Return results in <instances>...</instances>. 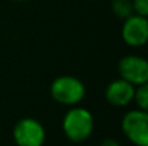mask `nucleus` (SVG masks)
Here are the masks:
<instances>
[{"instance_id": "10", "label": "nucleus", "mask_w": 148, "mask_h": 146, "mask_svg": "<svg viewBox=\"0 0 148 146\" xmlns=\"http://www.w3.org/2000/svg\"><path fill=\"white\" fill-rule=\"evenodd\" d=\"M135 14L147 17L148 16V0H131Z\"/></svg>"}, {"instance_id": "11", "label": "nucleus", "mask_w": 148, "mask_h": 146, "mask_svg": "<svg viewBox=\"0 0 148 146\" xmlns=\"http://www.w3.org/2000/svg\"><path fill=\"white\" fill-rule=\"evenodd\" d=\"M100 146H120V144H118L114 139H109V137H108V139L103 140Z\"/></svg>"}, {"instance_id": "5", "label": "nucleus", "mask_w": 148, "mask_h": 146, "mask_svg": "<svg viewBox=\"0 0 148 146\" xmlns=\"http://www.w3.org/2000/svg\"><path fill=\"white\" fill-rule=\"evenodd\" d=\"M122 39L127 45L139 48L146 45L148 40V20L147 17L139 14H131L130 17L123 20Z\"/></svg>"}, {"instance_id": "9", "label": "nucleus", "mask_w": 148, "mask_h": 146, "mask_svg": "<svg viewBox=\"0 0 148 146\" xmlns=\"http://www.w3.org/2000/svg\"><path fill=\"white\" fill-rule=\"evenodd\" d=\"M134 101L138 105V109L140 110H148V84L136 85L135 87V92H134Z\"/></svg>"}, {"instance_id": "7", "label": "nucleus", "mask_w": 148, "mask_h": 146, "mask_svg": "<svg viewBox=\"0 0 148 146\" xmlns=\"http://www.w3.org/2000/svg\"><path fill=\"white\" fill-rule=\"evenodd\" d=\"M135 85L123 80L122 78L110 82L105 88V100L116 107H123L129 105L134 98Z\"/></svg>"}, {"instance_id": "12", "label": "nucleus", "mask_w": 148, "mask_h": 146, "mask_svg": "<svg viewBox=\"0 0 148 146\" xmlns=\"http://www.w3.org/2000/svg\"><path fill=\"white\" fill-rule=\"evenodd\" d=\"M13 1H26V0H13Z\"/></svg>"}, {"instance_id": "3", "label": "nucleus", "mask_w": 148, "mask_h": 146, "mask_svg": "<svg viewBox=\"0 0 148 146\" xmlns=\"http://www.w3.org/2000/svg\"><path fill=\"white\" fill-rule=\"evenodd\" d=\"M121 128L129 141L135 146H148V113L135 109L123 115Z\"/></svg>"}, {"instance_id": "8", "label": "nucleus", "mask_w": 148, "mask_h": 146, "mask_svg": "<svg viewBox=\"0 0 148 146\" xmlns=\"http://www.w3.org/2000/svg\"><path fill=\"white\" fill-rule=\"evenodd\" d=\"M112 10L118 18L125 20L134 14L133 3L131 0H113L112 1Z\"/></svg>"}, {"instance_id": "4", "label": "nucleus", "mask_w": 148, "mask_h": 146, "mask_svg": "<svg viewBox=\"0 0 148 146\" xmlns=\"http://www.w3.org/2000/svg\"><path fill=\"white\" fill-rule=\"evenodd\" d=\"M13 140L17 146H43L46 131L36 119L23 118L13 128Z\"/></svg>"}, {"instance_id": "6", "label": "nucleus", "mask_w": 148, "mask_h": 146, "mask_svg": "<svg viewBox=\"0 0 148 146\" xmlns=\"http://www.w3.org/2000/svg\"><path fill=\"white\" fill-rule=\"evenodd\" d=\"M118 72L123 80L133 85H140L148 82V62L139 56H125L118 62Z\"/></svg>"}, {"instance_id": "2", "label": "nucleus", "mask_w": 148, "mask_h": 146, "mask_svg": "<svg viewBox=\"0 0 148 146\" xmlns=\"http://www.w3.org/2000/svg\"><path fill=\"white\" fill-rule=\"evenodd\" d=\"M51 96L56 102L61 105H77L83 100L86 95L84 84L72 75H62L52 82L49 88Z\"/></svg>"}, {"instance_id": "1", "label": "nucleus", "mask_w": 148, "mask_h": 146, "mask_svg": "<svg viewBox=\"0 0 148 146\" xmlns=\"http://www.w3.org/2000/svg\"><path fill=\"white\" fill-rule=\"evenodd\" d=\"M62 131L73 142H83L94 131V116L84 107H73L62 119Z\"/></svg>"}]
</instances>
